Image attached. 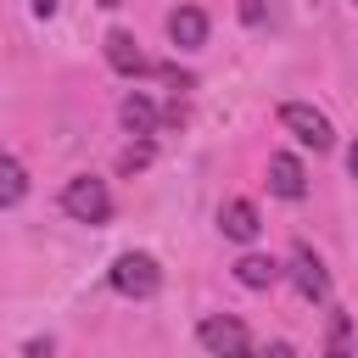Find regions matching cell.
Masks as SVG:
<instances>
[{"label": "cell", "mask_w": 358, "mask_h": 358, "mask_svg": "<svg viewBox=\"0 0 358 358\" xmlns=\"http://www.w3.org/2000/svg\"><path fill=\"white\" fill-rule=\"evenodd\" d=\"M268 190L285 196V201H302V196H308V168H302L291 151H274V157H268Z\"/></svg>", "instance_id": "52a82bcc"}, {"label": "cell", "mask_w": 358, "mask_h": 358, "mask_svg": "<svg viewBox=\"0 0 358 358\" xmlns=\"http://www.w3.org/2000/svg\"><path fill=\"white\" fill-rule=\"evenodd\" d=\"M22 196H28V168L0 151V207H17Z\"/></svg>", "instance_id": "7c38bea8"}, {"label": "cell", "mask_w": 358, "mask_h": 358, "mask_svg": "<svg viewBox=\"0 0 358 358\" xmlns=\"http://www.w3.org/2000/svg\"><path fill=\"white\" fill-rule=\"evenodd\" d=\"M218 229H224L229 241H257V229H263V224H257V207L235 196V201H224V207H218Z\"/></svg>", "instance_id": "9c48e42d"}, {"label": "cell", "mask_w": 358, "mask_h": 358, "mask_svg": "<svg viewBox=\"0 0 358 358\" xmlns=\"http://www.w3.org/2000/svg\"><path fill=\"white\" fill-rule=\"evenodd\" d=\"M196 341H201L207 352H218V358H241V352H252V330H246L241 319H229V313L201 319V324H196Z\"/></svg>", "instance_id": "277c9868"}, {"label": "cell", "mask_w": 358, "mask_h": 358, "mask_svg": "<svg viewBox=\"0 0 358 358\" xmlns=\"http://www.w3.org/2000/svg\"><path fill=\"white\" fill-rule=\"evenodd\" d=\"M56 6H62V0H34V11H39V17H56Z\"/></svg>", "instance_id": "e0dca14e"}, {"label": "cell", "mask_w": 358, "mask_h": 358, "mask_svg": "<svg viewBox=\"0 0 358 358\" xmlns=\"http://www.w3.org/2000/svg\"><path fill=\"white\" fill-rule=\"evenodd\" d=\"M168 39L179 50H201L207 45V11L201 6H173L168 11Z\"/></svg>", "instance_id": "ba28073f"}, {"label": "cell", "mask_w": 358, "mask_h": 358, "mask_svg": "<svg viewBox=\"0 0 358 358\" xmlns=\"http://www.w3.org/2000/svg\"><path fill=\"white\" fill-rule=\"evenodd\" d=\"M347 347H352V319H347V313H330V336H324V352H336V358H341Z\"/></svg>", "instance_id": "5bb4252c"}, {"label": "cell", "mask_w": 358, "mask_h": 358, "mask_svg": "<svg viewBox=\"0 0 358 358\" xmlns=\"http://www.w3.org/2000/svg\"><path fill=\"white\" fill-rule=\"evenodd\" d=\"M95 6H106V11H117V6H123V0H95Z\"/></svg>", "instance_id": "ac0fdd59"}, {"label": "cell", "mask_w": 358, "mask_h": 358, "mask_svg": "<svg viewBox=\"0 0 358 358\" xmlns=\"http://www.w3.org/2000/svg\"><path fill=\"white\" fill-rule=\"evenodd\" d=\"M235 280H241L246 291H268V285L280 280V263H274V257H263V252H246V257L235 263Z\"/></svg>", "instance_id": "30bf717a"}, {"label": "cell", "mask_w": 358, "mask_h": 358, "mask_svg": "<svg viewBox=\"0 0 358 358\" xmlns=\"http://www.w3.org/2000/svg\"><path fill=\"white\" fill-rule=\"evenodd\" d=\"M352 6H358V0H352Z\"/></svg>", "instance_id": "d6986e66"}, {"label": "cell", "mask_w": 358, "mask_h": 358, "mask_svg": "<svg viewBox=\"0 0 358 358\" xmlns=\"http://www.w3.org/2000/svg\"><path fill=\"white\" fill-rule=\"evenodd\" d=\"M347 173H352V179H358V140H352V145H347Z\"/></svg>", "instance_id": "2e32d148"}, {"label": "cell", "mask_w": 358, "mask_h": 358, "mask_svg": "<svg viewBox=\"0 0 358 358\" xmlns=\"http://www.w3.org/2000/svg\"><path fill=\"white\" fill-rule=\"evenodd\" d=\"M112 291H117V296H134V302L157 296V291H162L157 257H151V252H123V257L112 263Z\"/></svg>", "instance_id": "7a4b0ae2"}, {"label": "cell", "mask_w": 358, "mask_h": 358, "mask_svg": "<svg viewBox=\"0 0 358 358\" xmlns=\"http://www.w3.org/2000/svg\"><path fill=\"white\" fill-rule=\"evenodd\" d=\"M151 157H157V145H151V140L140 134V140H134V145H129V151L117 157V173H140V168H151Z\"/></svg>", "instance_id": "4fadbf2b"}, {"label": "cell", "mask_w": 358, "mask_h": 358, "mask_svg": "<svg viewBox=\"0 0 358 358\" xmlns=\"http://www.w3.org/2000/svg\"><path fill=\"white\" fill-rule=\"evenodd\" d=\"M117 117H123V129H129V134H151V129H157V106H151L140 90L117 101Z\"/></svg>", "instance_id": "8fae6325"}, {"label": "cell", "mask_w": 358, "mask_h": 358, "mask_svg": "<svg viewBox=\"0 0 358 358\" xmlns=\"http://www.w3.org/2000/svg\"><path fill=\"white\" fill-rule=\"evenodd\" d=\"M241 17L257 28V22H263V0H241Z\"/></svg>", "instance_id": "9a60e30c"}, {"label": "cell", "mask_w": 358, "mask_h": 358, "mask_svg": "<svg viewBox=\"0 0 358 358\" xmlns=\"http://www.w3.org/2000/svg\"><path fill=\"white\" fill-rule=\"evenodd\" d=\"M62 213L78 218V224H106V218H112V190H106V179H90V173L67 179V185H62Z\"/></svg>", "instance_id": "6da1fadb"}, {"label": "cell", "mask_w": 358, "mask_h": 358, "mask_svg": "<svg viewBox=\"0 0 358 358\" xmlns=\"http://www.w3.org/2000/svg\"><path fill=\"white\" fill-rule=\"evenodd\" d=\"M280 123H285L302 145H313V151H330V145H336L330 117H324L319 106H308V101H285V106H280Z\"/></svg>", "instance_id": "3957f363"}, {"label": "cell", "mask_w": 358, "mask_h": 358, "mask_svg": "<svg viewBox=\"0 0 358 358\" xmlns=\"http://www.w3.org/2000/svg\"><path fill=\"white\" fill-rule=\"evenodd\" d=\"M291 280H296L302 302H330V274H324V263H319V252L308 241L291 246Z\"/></svg>", "instance_id": "5b68a950"}, {"label": "cell", "mask_w": 358, "mask_h": 358, "mask_svg": "<svg viewBox=\"0 0 358 358\" xmlns=\"http://www.w3.org/2000/svg\"><path fill=\"white\" fill-rule=\"evenodd\" d=\"M101 45H106V62H112V73H123V78H145V73H157V62L140 50V39H134L129 28H112Z\"/></svg>", "instance_id": "8992f818"}]
</instances>
